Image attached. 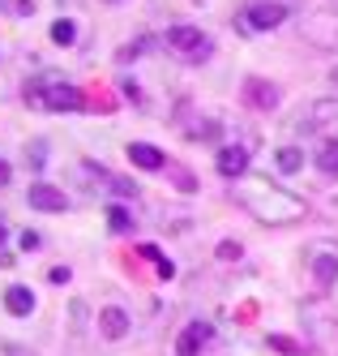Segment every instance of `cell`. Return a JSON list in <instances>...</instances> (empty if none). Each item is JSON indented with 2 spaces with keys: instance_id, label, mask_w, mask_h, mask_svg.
Here are the masks:
<instances>
[{
  "instance_id": "cell-3",
  "label": "cell",
  "mask_w": 338,
  "mask_h": 356,
  "mask_svg": "<svg viewBox=\"0 0 338 356\" xmlns=\"http://www.w3.org/2000/svg\"><path fill=\"white\" fill-rule=\"evenodd\" d=\"M287 13H291V0H248L244 31H274Z\"/></svg>"
},
{
  "instance_id": "cell-12",
  "label": "cell",
  "mask_w": 338,
  "mask_h": 356,
  "mask_svg": "<svg viewBox=\"0 0 338 356\" xmlns=\"http://www.w3.org/2000/svg\"><path fill=\"white\" fill-rule=\"evenodd\" d=\"M5 309L13 314V318H26L35 309V296H31V288H9L5 292Z\"/></svg>"
},
{
  "instance_id": "cell-6",
  "label": "cell",
  "mask_w": 338,
  "mask_h": 356,
  "mask_svg": "<svg viewBox=\"0 0 338 356\" xmlns=\"http://www.w3.org/2000/svg\"><path fill=\"white\" fill-rule=\"evenodd\" d=\"M210 339H214V326H210V322H193L185 335H180L176 356H197V348H201V343H210Z\"/></svg>"
},
{
  "instance_id": "cell-16",
  "label": "cell",
  "mask_w": 338,
  "mask_h": 356,
  "mask_svg": "<svg viewBox=\"0 0 338 356\" xmlns=\"http://www.w3.org/2000/svg\"><path fill=\"white\" fill-rule=\"evenodd\" d=\"M108 223H112V232H128V227H133V219H128L124 207H108Z\"/></svg>"
},
{
  "instance_id": "cell-18",
  "label": "cell",
  "mask_w": 338,
  "mask_h": 356,
  "mask_svg": "<svg viewBox=\"0 0 338 356\" xmlns=\"http://www.w3.org/2000/svg\"><path fill=\"white\" fill-rule=\"evenodd\" d=\"M69 275H73L69 266H51V284H69Z\"/></svg>"
},
{
  "instance_id": "cell-1",
  "label": "cell",
  "mask_w": 338,
  "mask_h": 356,
  "mask_svg": "<svg viewBox=\"0 0 338 356\" xmlns=\"http://www.w3.org/2000/svg\"><path fill=\"white\" fill-rule=\"evenodd\" d=\"M240 202L262 219V223H291L304 215V202L287 189H270V185H244L240 189Z\"/></svg>"
},
{
  "instance_id": "cell-5",
  "label": "cell",
  "mask_w": 338,
  "mask_h": 356,
  "mask_svg": "<svg viewBox=\"0 0 338 356\" xmlns=\"http://www.w3.org/2000/svg\"><path fill=\"white\" fill-rule=\"evenodd\" d=\"M26 202H31L35 211H65V207H69V197H65L56 185H31Z\"/></svg>"
},
{
  "instance_id": "cell-15",
  "label": "cell",
  "mask_w": 338,
  "mask_h": 356,
  "mask_svg": "<svg viewBox=\"0 0 338 356\" xmlns=\"http://www.w3.org/2000/svg\"><path fill=\"white\" fill-rule=\"evenodd\" d=\"M51 39H56L60 47H69V43L77 39V26H73V22H69V17H60V22H56V26H51Z\"/></svg>"
},
{
  "instance_id": "cell-8",
  "label": "cell",
  "mask_w": 338,
  "mask_h": 356,
  "mask_svg": "<svg viewBox=\"0 0 338 356\" xmlns=\"http://www.w3.org/2000/svg\"><path fill=\"white\" fill-rule=\"evenodd\" d=\"M313 270H317V284L330 288V284H334V275H338V249L317 245V249H313Z\"/></svg>"
},
{
  "instance_id": "cell-2",
  "label": "cell",
  "mask_w": 338,
  "mask_h": 356,
  "mask_svg": "<svg viewBox=\"0 0 338 356\" xmlns=\"http://www.w3.org/2000/svg\"><path fill=\"white\" fill-rule=\"evenodd\" d=\"M26 99H31L35 108H47V112H77L82 108V90L69 86V82H56V78L31 82L26 86Z\"/></svg>"
},
{
  "instance_id": "cell-14",
  "label": "cell",
  "mask_w": 338,
  "mask_h": 356,
  "mask_svg": "<svg viewBox=\"0 0 338 356\" xmlns=\"http://www.w3.org/2000/svg\"><path fill=\"white\" fill-rule=\"evenodd\" d=\"M278 168H282V172H300V168H304V155H300L296 146H282V150H278Z\"/></svg>"
},
{
  "instance_id": "cell-13",
  "label": "cell",
  "mask_w": 338,
  "mask_h": 356,
  "mask_svg": "<svg viewBox=\"0 0 338 356\" xmlns=\"http://www.w3.org/2000/svg\"><path fill=\"white\" fill-rule=\"evenodd\" d=\"M317 168H321L326 176H338V142H326V146L317 150Z\"/></svg>"
},
{
  "instance_id": "cell-20",
  "label": "cell",
  "mask_w": 338,
  "mask_h": 356,
  "mask_svg": "<svg viewBox=\"0 0 338 356\" xmlns=\"http://www.w3.org/2000/svg\"><path fill=\"white\" fill-rule=\"evenodd\" d=\"M0 185H9V163L0 159Z\"/></svg>"
},
{
  "instance_id": "cell-19",
  "label": "cell",
  "mask_w": 338,
  "mask_h": 356,
  "mask_svg": "<svg viewBox=\"0 0 338 356\" xmlns=\"http://www.w3.org/2000/svg\"><path fill=\"white\" fill-rule=\"evenodd\" d=\"M22 249H39V232H22Z\"/></svg>"
},
{
  "instance_id": "cell-11",
  "label": "cell",
  "mask_w": 338,
  "mask_h": 356,
  "mask_svg": "<svg viewBox=\"0 0 338 356\" xmlns=\"http://www.w3.org/2000/svg\"><path fill=\"white\" fill-rule=\"evenodd\" d=\"M244 95L253 99L257 108H266V112H270V108L278 104V90H274V86H266L262 78H248V82H244Z\"/></svg>"
},
{
  "instance_id": "cell-10",
  "label": "cell",
  "mask_w": 338,
  "mask_h": 356,
  "mask_svg": "<svg viewBox=\"0 0 338 356\" xmlns=\"http://www.w3.org/2000/svg\"><path fill=\"white\" fill-rule=\"evenodd\" d=\"M99 330H103L108 339H124V335H128V314L116 309V305H112V309H103V314H99Z\"/></svg>"
},
{
  "instance_id": "cell-4",
  "label": "cell",
  "mask_w": 338,
  "mask_h": 356,
  "mask_svg": "<svg viewBox=\"0 0 338 356\" xmlns=\"http://www.w3.org/2000/svg\"><path fill=\"white\" fill-rule=\"evenodd\" d=\"M167 47L176 56H185V60H205L210 56V39H205L197 26H171L167 31Z\"/></svg>"
},
{
  "instance_id": "cell-9",
  "label": "cell",
  "mask_w": 338,
  "mask_h": 356,
  "mask_svg": "<svg viewBox=\"0 0 338 356\" xmlns=\"http://www.w3.org/2000/svg\"><path fill=\"white\" fill-rule=\"evenodd\" d=\"M128 159H133L137 168H146V172H159L167 163V155L159 146H150V142H133V146H128Z\"/></svg>"
},
{
  "instance_id": "cell-7",
  "label": "cell",
  "mask_w": 338,
  "mask_h": 356,
  "mask_svg": "<svg viewBox=\"0 0 338 356\" xmlns=\"http://www.w3.org/2000/svg\"><path fill=\"white\" fill-rule=\"evenodd\" d=\"M248 172V150L240 146H223L219 150V176H227V181H236V176Z\"/></svg>"
},
{
  "instance_id": "cell-17",
  "label": "cell",
  "mask_w": 338,
  "mask_h": 356,
  "mask_svg": "<svg viewBox=\"0 0 338 356\" xmlns=\"http://www.w3.org/2000/svg\"><path fill=\"white\" fill-rule=\"evenodd\" d=\"M219 258H223V262H236V258H240V245H236V241H223V245H219Z\"/></svg>"
}]
</instances>
